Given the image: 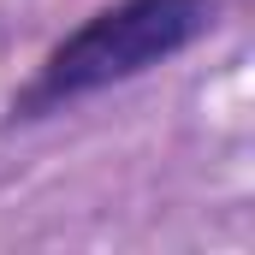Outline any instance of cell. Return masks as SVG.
I'll return each mask as SVG.
<instances>
[{"label":"cell","instance_id":"obj_1","mask_svg":"<svg viewBox=\"0 0 255 255\" xmlns=\"http://www.w3.org/2000/svg\"><path fill=\"white\" fill-rule=\"evenodd\" d=\"M208 30H214V0H119V6H101L12 95V119H48L71 101L95 95V89L142 77L148 65L184 54Z\"/></svg>","mask_w":255,"mask_h":255}]
</instances>
